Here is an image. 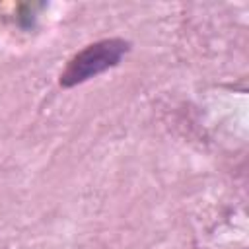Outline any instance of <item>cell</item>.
<instances>
[{
  "instance_id": "obj_1",
  "label": "cell",
  "mask_w": 249,
  "mask_h": 249,
  "mask_svg": "<svg viewBox=\"0 0 249 249\" xmlns=\"http://www.w3.org/2000/svg\"><path fill=\"white\" fill-rule=\"evenodd\" d=\"M128 51H130V43L121 37H109V39L89 43L68 60L66 68L60 72L58 82L62 88L80 86L115 68Z\"/></svg>"
}]
</instances>
